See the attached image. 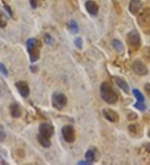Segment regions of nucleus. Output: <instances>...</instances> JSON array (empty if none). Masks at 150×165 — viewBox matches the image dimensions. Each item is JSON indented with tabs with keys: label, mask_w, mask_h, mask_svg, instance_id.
I'll return each instance as SVG.
<instances>
[{
	"label": "nucleus",
	"mask_w": 150,
	"mask_h": 165,
	"mask_svg": "<svg viewBox=\"0 0 150 165\" xmlns=\"http://www.w3.org/2000/svg\"><path fill=\"white\" fill-rule=\"evenodd\" d=\"M100 95L103 100L109 104H114L118 99V94L108 82H103L100 85Z\"/></svg>",
	"instance_id": "1"
},
{
	"label": "nucleus",
	"mask_w": 150,
	"mask_h": 165,
	"mask_svg": "<svg viewBox=\"0 0 150 165\" xmlns=\"http://www.w3.org/2000/svg\"><path fill=\"white\" fill-rule=\"evenodd\" d=\"M27 49L29 53L30 61L32 63L37 62L40 57V50H41V42L37 38H29L26 43Z\"/></svg>",
	"instance_id": "2"
},
{
	"label": "nucleus",
	"mask_w": 150,
	"mask_h": 165,
	"mask_svg": "<svg viewBox=\"0 0 150 165\" xmlns=\"http://www.w3.org/2000/svg\"><path fill=\"white\" fill-rule=\"evenodd\" d=\"M126 42L127 44H128V47H129V49L131 52H136V51H138L141 48V37H140L139 33L136 29L131 30L128 33Z\"/></svg>",
	"instance_id": "3"
},
{
	"label": "nucleus",
	"mask_w": 150,
	"mask_h": 165,
	"mask_svg": "<svg viewBox=\"0 0 150 165\" xmlns=\"http://www.w3.org/2000/svg\"><path fill=\"white\" fill-rule=\"evenodd\" d=\"M68 103V99L67 97L65 96L63 93H54L52 97V103H53V107L54 109H58V110H62Z\"/></svg>",
	"instance_id": "4"
},
{
	"label": "nucleus",
	"mask_w": 150,
	"mask_h": 165,
	"mask_svg": "<svg viewBox=\"0 0 150 165\" xmlns=\"http://www.w3.org/2000/svg\"><path fill=\"white\" fill-rule=\"evenodd\" d=\"M138 24L143 29H150V9H146L142 11L138 17Z\"/></svg>",
	"instance_id": "5"
},
{
	"label": "nucleus",
	"mask_w": 150,
	"mask_h": 165,
	"mask_svg": "<svg viewBox=\"0 0 150 165\" xmlns=\"http://www.w3.org/2000/svg\"><path fill=\"white\" fill-rule=\"evenodd\" d=\"M63 138L67 143H74L76 139L75 130L70 125H65L61 129Z\"/></svg>",
	"instance_id": "6"
},
{
	"label": "nucleus",
	"mask_w": 150,
	"mask_h": 165,
	"mask_svg": "<svg viewBox=\"0 0 150 165\" xmlns=\"http://www.w3.org/2000/svg\"><path fill=\"white\" fill-rule=\"evenodd\" d=\"M133 70L136 74L139 76H145L148 74V69L147 66L142 62L141 60H135L132 64Z\"/></svg>",
	"instance_id": "7"
},
{
	"label": "nucleus",
	"mask_w": 150,
	"mask_h": 165,
	"mask_svg": "<svg viewBox=\"0 0 150 165\" xmlns=\"http://www.w3.org/2000/svg\"><path fill=\"white\" fill-rule=\"evenodd\" d=\"M15 86L18 89L19 94L23 98H27L29 97L30 93L29 86L27 83L25 81H18V82H15Z\"/></svg>",
	"instance_id": "8"
},
{
	"label": "nucleus",
	"mask_w": 150,
	"mask_h": 165,
	"mask_svg": "<svg viewBox=\"0 0 150 165\" xmlns=\"http://www.w3.org/2000/svg\"><path fill=\"white\" fill-rule=\"evenodd\" d=\"M103 115L107 120L111 123H118L119 121V116L118 113L111 109H104L103 110Z\"/></svg>",
	"instance_id": "9"
},
{
	"label": "nucleus",
	"mask_w": 150,
	"mask_h": 165,
	"mask_svg": "<svg viewBox=\"0 0 150 165\" xmlns=\"http://www.w3.org/2000/svg\"><path fill=\"white\" fill-rule=\"evenodd\" d=\"M39 133L50 139L53 134V127L50 124L43 123L39 125Z\"/></svg>",
	"instance_id": "10"
},
{
	"label": "nucleus",
	"mask_w": 150,
	"mask_h": 165,
	"mask_svg": "<svg viewBox=\"0 0 150 165\" xmlns=\"http://www.w3.org/2000/svg\"><path fill=\"white\" fill-rule=\"evenodd\" d=\"M142 6H143V3L140 0H130L129 5V12L133 15L137 14L141 10Z\"/></svg>",
	"instance_id": "11"
},
{
	"label": "nucleus",
	"mask_w": 150,
	"mask_h": 165,
	"mask_svg": "<svg viewBox=\"0 0 150 165\" xmlns=\"http://www.w3.org/2000/svg\"><path fill=\"white\" fill-rule=\"evenodd\" d=\"M85 9L89 14L92 16H96L98 13V5L94 1L88 0L85 3Z\"/></svg>",
	"instance_id": "12"
},
{
	"label": "nucleus",
	"mask_w": 150,
	"mask_h": 165,
	"mask_svg": "<svg viewBox=\"0 0 150 165\" xmlns=\"http://www.w3.org/2000/svg\"><path fill=\"white\" fill-rule=\"evenodd\" d=\"M115 82L125 94H129V86L128 84V82L125 81V79H124L123 78L116 77L115 78Z\"/></svg>",
	"instance_id": "13"
},
{
	"label": "nucleus",
	"mask_w": 150,
	"mask_h": 165,
	"mask_svg": "<svg viewBox=\"0 0 150 165\" xmlns=\"http://www.w3.org/2000/svg\"><path fill=\"white\" fill-rule=\"evenodd\" d=\"M128 129H129V132L130 134L133 136V137H139L141 135L142 131L138 124H130L129 128H128Z\"/></svg>",
	"instance_id": "14"
},
{
	"label": "nucleus",
	"mask_w": 150,
	"mask_h": 165,
	"mask_svg": "<svg viewBox=\"0 0 150 165\" xmlns=\"http://www.w3.org/2000/svg\"><path fill=\"white\" fill-rule=\"evenodd\" d=\"M9 109H10V113L12 115L13 118H18L22 115V110H21V108L19 107L18 104H17V103H13V104H11Z\"/></svg>",
	"instance_id": "15"
},
{
	"label": "nucleus",
	"mask_w": 150,
	"mask_h": 165,
	"mask_svg": "<svg viewBox=\"0 0 150 165\" xmlns=\"http://www.w3.org/2000/svg\"><path fill=\"white\" fill-rule=\"evenodd\" d=\"M37 138H38V143H39V144H40L44 148H49L50 146H51V141H50L49 138L42 135L40 133H38V136H37Z\"/></svg>",
	"instance_id": "16"
},
{
	"label": "nucleus",
	"mask_w": 150,
	"mask_h": 165,
	"mask_svg": "<svg viewBox=\"0 0 150 165\" xmlns=\"http://www.w3.org/2000/svg\"><path fill=\"white\" fill-rule=\"evenodd\" d=\"M112 46L115 50H117L118 52H123V51H124V44H123V43L119 41L118 39H113V40Z\"/></svg>",
	"instance_id": "17"
},
{
	"label": "nucleus",
	"mask_w": 150,
	"mask_h": 165,
	"mask_svg": "<svg viewBox=\"0 0 150 165\" xmlns=\"http://www.w3.org/2000/svg\"><path fill=\"white\" fill-rule=\"evenodd\" d=\"M68 29L70 30V32L72 33H78L79 31V25L77 24V23L74 20H70L68 22Z\"/></svg>",
	"instance_id": "18"
},
{
	"label": "nucleus",
	"mask_w": 150,
	"mask_h": 165,
	"mask_svg": "<svg viewBox=\"0 0 150 165\" xmlns=\"http://www.w3.org/2000/svg\"><path fill=\"white\" fill-rule=\"evenodd\" d=\"M95 158H96V155H95V152H94V150H92V149H88V150L86 152V153H85L86 160H88V161H89V162L93 163L94 161H96Z\"/></svg>",
	"instance_id": "19"
},
{
	"label": "nucleus",
	"mask_w": 150,
	"mask_h": 165,
	"mask_svg": "<svg viewBox=\"0 0 150 165\" xmlns=\"http://www.w3.org/2000/svg\"><path fill=\"white\" fill-rule=\"evenodd\" d=\"M133 94L135 96L138 101H141V102H144V95L142 94V93L138 89H133Z\"/></svg>",
	"instance_id": "20"
},
{
	"label": "nucleus",
	"mask_w": 150,
	"mask_h": 165,
	"mask_svg": "<svg viewBox=\"0 0 150 165\" xmlns=\"http://www.w3.org/2000/svg\"><path fill=\"white\" fill-rule=\"evenodd\" d=\"M133 107H134L135 109H138L139 111H144V110L146 109V105H145V103H144V102H141V101H138L137 103H134Z\"/></svg>",
	"instance_id": "21"
},
{
	"label": "nucleus",
	"mask_w": 150,
	"mask_h": 165,
	"mask_svg": "<svg viewBox=\"0 0 150 165\" xmlns=\"http://www.w3.org/2000/svg\"><path fill=\"white\" fill-rule=\"evenodd\" d=\"M7 26V18L3 13L0 12V28H5Z\"/></svg>",
	"instance_id": "22"
},
{
	"label": "nucleus",
	"mask_w": 150,
	"mask_h": 165,
	"mask_svg": "<svg viewBox=\"0 0 150 165\" xmlns=\"http://www.w3.org/2000/svg\"><path fill=\"white\" fill-rule=\"evenodd\" d=\"M143 54H144V59H146L147 61H148V62H150V46L149 47H146L144 48Z\"/></svg>",
	"instance_id": "23"
},
{
	"label": "nucleus",
	"mask_w": 150,
	"mask_h": 165,
	"mask_svg": "<svg viewBox=\"0 0 150 165\" xmlns=\"http://www.w3.org/2000/svg\"><path fill=\"white\" fill-rule=\"evenodd\" d=\"M74 44H75V46H76L79 49H82L83 48V40L82 38L78 37V38H75L74 40Z\"/></svg>",
	"instance_id": "24"
},
{
	"label": "nucleus",
	"mask_w": 150,
	"mask_h": 165,
	"mask_svg": "<svg viewBox=\"0 0 150 165\" xmlns=\"http://www.w3.org/2000/svg\"><path fill=\"white\" fill-rule=\"evenodd\" d=\"M0 73L3 74L4 76H8L9 75V72H8V69L6 68V67L4 66V64L1 63H0Z\"/></svg>",
	"instance_id": "25"
},
{
	"label": "nucleus",
	"mask_w": 150,
	"mask_h": 165,
	"mask_svg": "<svg viewBox=\"0 0 150 165\" xmlns=\"http://www.w3.org/2000/svg\"><path fill=\"white\" fill-rule=\"evenodd\" d=\"M44 42L47 44H51L53 43V38L49 35V34H45L44 36Z\"/></svg>",
	"instance_id": "26"
},
{
	"label": "nucleus",
	"mask_w": 150,
	"mask_h": 165,
	"mask_svg": "<svg viewBox=\"0 0 150 165\" xmlns=\"http://www.w3.org/2000/svg\"><path fill=\"white\" fill-rule=\"evenodd\" d=\"M127 118L129 120H134V119H137L138 118V115L135 113H129V114L127 115Z\"/></svg>",
	"instance_id": "27"
},
{
	"label": "nucleus",
	"mask_w": 150,
	"mask_h": 165,
	"mask_svg": "<svg viewBox=\"0 0 150 165\" xmlns=\"http://www.w3.org/2000/svg\"><path fill=\"white\" fill-rule=\"evenodd\" d=\"M4 9H6V11L8 12V13H9V15L11 17V18H13V11L12 9H11V8L8 5V4H6V3H4Z\"/></svg>",
	"instance_id": "28"
},
{
	"label": "nucleus",
	"mask_w": 150,
	"mask_h": 165,
	"mask_svg": "<svg viewBox=\"0 0 150 165\" xmlns=\"http://www.w3.org/2000/svg\"><path fill=\"white\" fill-rule=\"evenodd\" d=\"M144 91H145V93L147 94L148 96H149L150 97V83H146L145 85H144Z\"/></svg>",
	"instance_id": "29"
},
{
	"label": "nucleus",
	"mask_w": 150,
	"mask_h": 165,
	"mask_svg": "<svg viewBox=\"0 0 150 165\" xmlns=\"http://www.w3.org/2000/svg\"><path fill=\"white\" fill-rule=\"evenodd\" d=\"M29 2L33 9H36L37 8V0H29Z\"/></svg>",
	"instance_id": "30"
},
{
	"label": "nucleus",
	"mask_w": 150,
	"mask_h": 165,
	"mask_svg": "<svg viewBox=\"0 0 150 165\" xmlns=\"http://www.w3.org/2000/svg\"><path fill=\"white\" fill-rule=\"evenodd\" d=\"M78 164H83V165H87V164H92V163H90L88 160H81L78 163Z\"/></svg>",
	"instance_id": "31"
},
{
	"label": "nucleus",
	"mask_w": 150,
	"mask_h": 165,
	"mask_svg": "<svg viewBox=\"0 0 150 165\" xmlns=\"http://www.w3.org/2000/svg\"><path fill=\"white\" fill-rule=\"evenodd\" d=\"M148 137L150 139V129H149V130H148Z\"/></svg>",
	"instance_id": "32"
}]
</instances>
